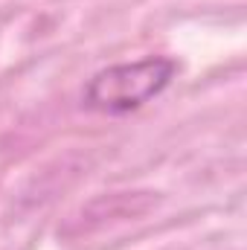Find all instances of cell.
Returning <instances> with one entry per match:
<instances>
[{
    "label": "cell",
    "mask_w": 247,
    "mask_h": 250,
    "mask_svg": "<svg viewBox=\"0 0 247 250\" xmlns=\"http://www.w3.org/2000/svg\"><path fill=\"white\" fill-rule=\"evenodd\" d=\"M181 64L172 56H145L137 62H120L96 70L84 90L82 108L102 117H128L157 99L178 76Z\"/></svg>",
    "instance_id": "1"
}]
</instances>
